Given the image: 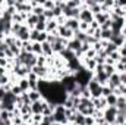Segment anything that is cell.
<instances>
[{"instance_id": "cell-1", "label": "cell", "mask_w": 126, "mask_h": 125, "mask_svg": "<svg viewBox=\"0 0 126 125\" xmlns=\"http://www.w3.org/2000/svg\"><path fill=\"white\" fill-rule=\"evenodd\" d=\"M73 77H75V81H76V84H78V85H81V87H87V85H88V83L94 78V74H93V72H90L88 69H85V68L82 66L78 72H75V74H73Z\"/></svg>"}, {"instance_id": "cell-2", "label": "cell", "mask_w": 126, "mask_h": 125, "mask_svg": "<svg viewBox=\"0 0 126 125\" xmlns=\"http://www.w3.org/2000/svg\"><path fill=\"white\" fill-rule=\"evenodd\" d=\"M76 110L79 113H82L84 116H93V113H94V110H95L94 104H93V100L81 97V103H79V106H78Z\"/></svg>"}, {"instance_id": "cell-3", "label": "cell", "mask_w": 126, "mask_h": 125, "mask_svg": "<svg viewBox=\"0 0 126 125\" xmlns=\"http://www.w3.org/2000/svg\"><path fill=\"white\" fill-rule=\"evenodd\" d=\"M53 118H54V124L57 125H67V116H66V107L63 104L54 106V112H53Z\"/></svg>"}, {"instance_id": "cell-4", "label": "cell", "mask_w": 126, "mask_h": 125, "mask_svg": "<svg viewBox=\"0 0 126 125\" xmlns=\"http://www.w3.org/2000/svg\"><path fill=\"white\" fill-rule=\"evenodd\" d=\"M117 113H119V110H117V107H116V106H107V107L103 110V116H104L106 124L114 125V121H116Z\"/></svg>"}, {"instance_id": "cell-5", "label": "cell", "mask_w": 126, "mask_h": 125, "mask_svg": "<svg viewBox=\"0 0 126 125\" xmlns=\"http://www.w3.org/2000/svg\"><path fill=\"white\" fill-rule=\"evenodd\" d=\"M87 88L90 90V94H91V99H100V97H103V94H101V90H103V85L95 80L93 78L90 83H88V85H87Z\"/></svg>"}, {"instance_id": "cell-6", "label": "cell", "mask_w": 126, "mask_h": 125, "mask_svg": "<svg viewBox=\"0 0 126 125\" xmlns=\"http://www.w3.org/2000/svg\"><path fill=\"white\" fill-rule=\"evenodd\" d=\"M60 84L63 85V88L66 90V93H72V90L78 85L76 84V81H75V77L73 75H67V77H64V78H62L60 80Z\"/></svg>"}, {"instance_id": "cell-7", "label": "cell", "mask_w": 126, "mask_h": 125, "mask_svg": "<svg viewBox=\"0 0 126 125\" xmlns=\"http://www.w3.org/2000/svg\"><path fill=\"white\" fill-rule=\"evenodd\" d=\"M79 22H87V24H91L93 21H94V13L90 10V9H87V7H84V6H81V13H79Z\"/></svg>"}, {"instance_id": "cell-8", "label": "cell", "mask_w": 126, "mask_h": 125, "mask_svg": "<svg viewBox=\"0 0 126 125\" xmlns=\"http://www.w3.org/2000/svg\"><path fill=\"white\" fill-rule=\"evenodd\" d=\"M32 72H34L40 80H48V77H50V69H48V66H38V65H35V66L32 68Z\"/></svg>"}, {"instance_id": "cell-9", "label": "cell", "mask_w": 126, "mask_h": 125, "mask_svg": "<svg viewBox=\"0 0 126 125\" xmlns=\"http://www.w3.org/2000/svg\"><path fill=\"white\" fill-rule=\"evenodd\" d=\"M46 100L41 99L40 102H34L31 103V110H32V115H43V110H44V106H46Z\"/></svg>"}, {"instance_id": "cell-10", "label": "cell", "mask_w": 126, "mask_h": 125, "mask_svg": "<svg viewBox=\"0 0 126 125\" xmlns=\"http://www.w3.org/2000/svg\"><path fill=\"white\" fill-rule=\"evenodd\" d=\"M107 85L111 88V90H116L117 87H120L122 85V80H120V74H117V72H114L110 78H109V83H107Z\"/></svg>"}, {"instance_id": "cell-11", "label": "cell", "mask_w": 126, "mask_h": 125, "mask_svg": "<svg viewBox=\"0 0 126 125\" xmlns=\"http://www.w3.org/2000/svg\"><path fill=\"white\" fill-rule=\"evenodd\" d=\"M57 34H59V37H62L63 40H66V41H69V40L73 38V31H70V30L66 28L64 25H59V28H57Z\"/></svg>"}, {"instance_id": "cell-12", "label": "cell", "mask_w": 126, "mask_h": 125, "mask_svg": "<svg viewBox=\"0 0 126 125\" xmlns=\"http://www.w3.org/2000/svg\"><path fill=\"white\" fill-rule=\"evenodd\" d=\"M30 34H31V30L24 24V25H22V28H21V31L18 32L16 38H18V40H21L22 43H24V41H30Z\"/></svg>"}, {"instance_id": "cell-13", "label": "cell", "mask_w": 126, "mask_h": 125, "mask_svg": "<svg viewBox=\"0 0 126 125\" xmlns=\"http://www.w3.org/2000/svg\"><path fill=\"white\" fill-rule=\"evenodd\" d=\"M81 47H82V43H81V41H78L76 38L69 40V41H67V44H66V49H67V50H70V52H73V53L79 52V50H81Z\"/></svg>"}, {"instance_id": "cell-14", "label": "cell", "mask_w": 126, "mask_h": 125, "mask_svg": "<svg viewBox=\"0 0 126 125\" xmlns=\"http://www.w3.org/2000/svg\"><path fill=\"white\" fill-rule=\"evenodd\" d=\"M79 19H75V18H69V19H66V22H64V27L66 28H69L70 31L76 32L79 30Z\"/></svg>"}, {"instance_id": "cell-15", "label": "cell", "mask_w": 126, "mask_h": 125, "mask_svg": "<svg viewBox=\"0 0 126 125\" xmlns=\"http://www.w3.org/2000/svg\"><path fill=\"white\" fill-rule=\"evenodd\" d=\"M93 100V104L97 110H104L107 107V102H106V97H100V99H91Z\"/></svg>"}, {"instance_id": "cell-16", "label": "cell", "mask_w": 126, "mask_h": 125, "mask_svg": "<svg viewBox=\"0 0 126 125\" xmlns=\"http://www.w3.org/2000/svg\"><path fill=\"white\" fill-rule=\"evenodd\" d=\"M110 19V13H104V12H100V13H97L94 15V21L98 24V25H103L106 21H109Z\"/></svg>"}, {"instance_id": "cell-17", "label": "cell", "mask_w": 126, "mask_h": 125, "mask_svg": "<svg viewBox=\"0 0 126 125\" xmlns=\"http://www.w3.org/2000/svg\"><path fill=\"white\" fill-rule=\"evenodd\" d=\"M125 40H126L125 37H123L122 34H119V35H111V38H110V43H113L116 47H119V49H120V47L125 44Z\"/></svg>"}, {"instance_id": "cell-18", "label": "cell", "mask_w": 126, "mask_h": 125, "mask_svg": "<svg viewBox=\"0 0 126 125\" xmlns=\"http://www.w3.org/2000/svg\"><path fill=\"white\" fill-rule=\"evenodd\" d=\"M37 22H38V16H35L34 13H31V15L27 16V22H25V25H27L30 30H34L35 25H37Z\"/></svg>"}, {"instance_id": "cell-19", "label": "cell", "mask_w": 126, "mask_h": 125, "mask_svg": "<svg viewBox=\"0 0 126 125\" xmlns=\"http://www.w3.org/2000/svg\"><path fill=\"white\" fill-rule=\"evenodd\" d=\"M41 47H43V55H44L46 58H50V56L54 55V53H53V47H51L50 43L44 41V43H41Z\"/></svg>"}, {"instance_id": "cell-20", "label": "cell", "mask_w": 126, "mask_h": 125, "mask_svg": "<svg viewBox=\"0 0 126 125\" xmlns=\"http://www.w3.org/2000/svg\"><path fill=\"white\" fill-rule=\"evenodd\" d=\"M94 78L101 84V85H107L109 83V75L106 72H98V74H94Z\"/></svg>"}, {"instance_id": "cell-21", "label": "cell", "mask_w": 126, "mask_h": 125, "mask_svg": "<svg viewBox=\"0 0 126 125\" xmlns=\"http://www.w3.org/2000/svg\"><path fill=\"white\" fill-rule=\"evenodd\" d=\"M28 99H30L31 103H34V102H40L43 97H41V94H40L38 90H30L28 91Z\"/></svg>"}, {"instance_id": "cell-22", "label": "cell", "mask_w": 126, "mask_h": 125, "mask_svg": "<svg viewBox=\"0 0 126 125\" xmlns=\"http://www.w3.org/2000/svg\"><path fill=\"white\" fill-rule=\"evenodd\" d=\"M16 84L21 87V90H22L24 93H28V91H30V83H28L27 78H19Z\"/></svg>"}, {"instance_id": "cell-23", "label": "cell", "mask_w": 126, "mask_h": 125, "mask_svg": "<svg viewBox=\"0 0 126 125\" xmlns=\"http://www.w3.org/2000/svg\"><path fill=\"white\" fill-rule=\"evenodd\" d=\"M66 6L69 9H78L82 6V1L81 0H66Z\"/></svg>"}, {"instance_id": "cell-24", "label": "cell", "mask_w": 126, "mask_h": 125, "mask_svg": "<svg viewBox=\"0 0 126 125\" xmlns=\"http://www.w3.org/2000/svg\"><path fill=\"white\" fill-rule=\"evenodd\" d=\"M103 50H104V53H106V55L109 56V55H111L113 52H117V50H119V47H116V46H114L113 43H110V41H109V43H107V46H106V47H104Z\"/></svg>"}, {"instance_id": "cell-25", "label": "cell", "mask_w": 126, "mask_h": 125, "mask_svg": "<svg viewBox=\"0 0 126 125\" xmlns=\"http://www.w3.org/2000/svg\"><path fill=\"white\" fill-rule=\"evenodd\" d=\"M73 124L75 125H85V116L79 112L75 113V119H73Z\"/></svg>"}, {"instance_id": "cell-26", "label": "cell", "mask_w": 126, "mask_h": 125, "mask_svg": "<svg viewBox=\"0 0 126 125\" xmlns=\"http://www.w3.org/2000/svg\"><path fill=\"white\" fill-rule=\"evenodd\" d=\"M43 7H44V10H53L56 7V0H44Z\"/></svg>"}, {"instance_id": "cell-27", "label": "cell", "mask_w": 126, "mask_h": 125, "mask_svg": "<svg viewBox=\"0 0 126 125\" xmlns=\"http://www.w3.org/2000/svg\"><path fill=\"white\" fill-rule=\"evenodd\" d=\"M32 53H34L35 56H41V55H43L41 43H32Z\"/></svg>"}, {"instance_id": "cell-28", "label": "cell", "mask_w": 126, "mask_h": 125, "mask_svg": "<svg viewBox=\"0 0 126 125\" xmlns=\"http://www.w3.org/2000/svg\"><path fill=\"white\" fill-rule=\"evenodd\" d=\"M106 102H107V106H116V103H117V96L111 93L110 96L106 97Z\"/></svg>"}, {"instance_id": "cell-29", "label": "cell", "mask_w": 126, "mask_h": 125, "mask_svg": "<svg viewBox=\"0 0 126 125\" xmlns=\"http://www.w3.org/2000/svg\"><path fill=\"white\" fill-rule=\"evenodd\" d=\"M0 119H1V121H4V122L10 121V119H12V112H7V110H1V113H0Z\"/></svg>"}, {"instance_id": "cell-30", "label": "cell", "mask_w": 126, "mask_h": 125, "mask_svg": "<svg viewBox=\"0 0 126 125\" xmlns=\"http://www.w3.org/2000/svg\"><path fill=\"white\" fill-rule=\"evenodd\" d=\"M114 69H116L117 74H125L126 72V65L122 63V62H117L116 65H114Z\"/></svg>"}, {"instance_id": "cell-31", "label": "cell", "mask_w": 126, "mask_h": 125, "mask_svg": "<svg viewBox=\"0 0 126 125\" xmlns=\"http://www.w3.org/2000/svg\"><path fill=\"white\" fill-rule=\"evenodd\" d=\"M104 72L109 75V78L116 72V69H114V65H104Z\"/></svg>"}, {"instance_id": "cell-32", "label": "cell", "mask_w": 126, "mask_h": 125, "mask_svg": "<svg viewBox=\"0 0 126 125\" xmlns=\"http://www.w3.org/2000/svg\"><path fill=\"white\" fill-rule=\"evenodd\" d=\"M32 13L35 15V16H41L43 13H44V7L40 4V6H35V7H32Z\"/></svg>"}, {"instance_id": "cell-33", "label": "cell", "mask_w": 126, "mask_h": 125, "mask_svg": "<svg viewBox=\"0 0 126 125\" xmlns=\"http://www.w3.org/2000/svg\"><path fill=\"white\" fill-rule=\"evenodd\" d=\"M10 91H12V94H15L16 97H18V96H21V94L24 93V91L21 90V87H19L18 84H13V85H12V88H10Z\"/></svg>"}, {"instance_id": "cell-34", "label": "cell", "mask_w": 126, "mask_h": 125, "mask_svg": "<svg viewBox=\"0 0 126 125\" xmlns=\"http://www.w3.org/2000/svg\"><path fill=\"white\" fill-rule=\"evenodd\" d=\"M22 25L24 24H12V35H18V32L21 31V28H22Z\"/></svg>"}, {"instance_id": "cell-35", "label": "cell", "mask_w": 126, "mask_h": 125, "mask_svg": "<svg viewBox=\"0 0 126 125\" xmlns=\"http://www.w3.org/2000/svg\"><path fill=\"white\" fill-rule=\"evenodd\" d=\"M37 65H38V66H47V58H46L44 55L38 56V58H37Z\"/></svg>"}, {"instance_id": "cell-36", "label": "cell", "mask_w": 126, "mask_h": 125, "mask_svg": "<svg viewBox=\"0 0 126 125\" xmlns=\"http://www.w3.org/2000/svg\"><path fill=\"white\" fill-rule=\"evenodd\" d=\"M95 56H97V52H95L93 47H91V49H90L85 55H84V58H87V59H94Z\"/></svg>"}, {"instance_id": "cell-37", "label": "cell", "mask_w": 126, "mask_h": 125, "mask_svg": "<svg viewBox=\"0 0 126 125\" xmlns=\"http://www.w3.org/2000/svg\"><path fill=\"white\" fill-rule=\"evenodd\" d=\"M111 93H113V90H111L109 85H103V90H101V94H103V97H107V96H110Z\"/></svg>"}, {"instance_id": "cell-38", "label": "cell", "mask_w": 126, "mask_h": 125, "mask_svg": "<svg viewBox=\"0 0 126 125\" xmlns=\"http://www.w3.org/2000/svg\"><path fill=\"white\" fill-rule=\"evenodd\" d=\"M43 118H44V116H43V115H32V118H31V124H40V122H41V121H43Z\"/></svg>"}, {"instance_id": "cell-39", "label": "cell", "mask_w": 126, "mask_h": 125, "mask_svg": "<svg viewBox=\"0 0 126 125\" xmlns=\"http://www.w3.org/2000/svg\"><path fill=\"white\" fill-rule=\"evenodd\" d=\"M109 58H110V59H113L114 62L117 63L119 61H120V58H122V56H120V53H119V50H117V52H113L111 55H109Z\"/></svg>"}, {"instance_id": "cell-40", "label": "cell", "mask_w": 126, "mask_h": 125, "mask_svg": "<svg viewBox=\"0 0 126 125\" xmlns=\"http://www.w3.org/2000/svg\"><path fill=\"white\" fill-rule=\"evenodd\" d=\"M10 122H12V125H21L24 121H22V116H12Z\"/></svg>"}, {"instance_id": "cell-41", "label": "cell", "mask_w": 126, "mask_h": 125, "mask_svg": "<svg viewBox=\"0 0 126 125\" xmlns=\"http://www.w3.org/2000/svg\"><path fill=\"white\" fill-rule=\"evenodd\" d=\"M88 30H90V24H87V22H81V24H79V31L87 32Z\"/></svg>"}, {"instance_id": "cell-42", "label": "cell", "mask_w": 126, "mask_h": 125, "mask_svg": "<svg viewBox=\"0 0 126 125\" xmlns=\"http://www.w3.org/2000/svg\"><path fill=\"white\" fill-rule=\"evenodd\" d=\"M85 125H95L94 116H85Z\"/></svg>"}, {"instance_id": "cell-43", "label": "cell", "mask_w": 126, "mask_h": 125, "mask_svg": "<svg viewBox=\"0 0 126 125\" xmlns=\"http://www.w3.org/2000/svg\"><path fill=\"white\" fill-rule=\"evenodd\" d=\"M0 40H4V25L0 21Z\"/></svg>"}, {"instance_id": "cell-44", "label": "cell", "mask_w": 126, "mask_h": 125, "mask_svg": "<svg viewBox=\"0 0 126 125\" xmlns=\"http://www.w3.org/2000/svg\"><path fill=\"white\" fill-rule=\"evenodd\" d=\"M119 53H120V56H122V58H125V56H126V46H125V44L119 49Z\"/></svg>"}, {"instance_id": "cell-45", "label": "cell", "mask_w": 126, "mask_h": 125, "mask_svg": "<svg viewBox=\"0 0 126 125\" xmlns=\"http://www.w3.org/2000/svg\"><path fill=\"white\" fill-rule=\"evenodd\" d=\"M120 80H122V84L126 85V72L125 74H120Z\"/></svg>"}, {"instance_id": "cell-46", "label": "cell", "mask_w": 126, "mask_h": 125, "mask_svg": "<svg viewBox=\"0 0 126 125\" xmlns=\"http://www.w3.org/2000/svg\"><path fill=\"white\" fill-rule=\"evenodd\" d=\"M6 74H7V71H6L4 68H0V78H1L3 75H6Z\"/></svg>"}, {"instance_id": "cell-47", "label": "cell", "mask_w": 126, "mask_h": 125, "mask_svg": "<svg viewBox=\"0 0 126 125\" xmlns=\"http://www.w3.org/2000/svg\"><path fill=\"white\" fill-rule=\"evenodd\" d=\"M119 62H122V63H125V65H126V56H125V58H120V61H119Z\"/></svg>"}, {"instance_id": "cell-48", "label": "cell", "mask_w": 126, "mask_h": 125, "mask_svg": "<svg viewBox=\"0 0 126 125\" xmlns=\"http://www.w3.org/2000/svg\"><path fill=\"white\" fill-rule=\"evenodd\" d=\"M1 110H3V106H1V102H0V113H1Z\"/></svg>"}, {"instance_id": "cell-49", "label": "cell", "mask_w": 126, "mask_h": 125, "mask_svg": "<svg viewBox=\"0 0 126 125\" xmlns=\"http://www.w3.org/2000/svg\"><path fill=\"white\" fill-rule=\"evenodd\" d=\"M21 125H30V124H27V122H22V124H21Z\"/></svg>"}, {"instance_id": "cell-50", "label": "cell", "mask_w": 126, "mask_h": 125, "mask_svg": "<svg viewBox=\"0 0 126 125\" xmlns=\"http://www.w3.org/2000/svg\"><path fill=\"white\" fill-rule=\"evenodd\" d=\"M101 125H109V124H101Z\"/></svg>"}, {"instance_id": "cell-51", "label": "cell", "mask_w": 126, "mask_h": 125, "mask_svg": "<svg viewBox=\"0 0 126 125\" xmlns=\"http://www.w3.org/2000/svg\"><path fill=\"white\" fill-rule=\"evenodd\" d=\"M70 125H75V124H70Z\"/></svg>"}, {"instance_id": "cell-52", "label": "cell", "mask_w": 126, "mask_h": 125, "mask_svg": "<svg viewBox=\"0 0 126 125\" xmlns=\"http://www.w3.org/2000/svg\"><path fill=\"white\" fill-rule=\"evenodd\" d=\"M53 125H57V124H53Z\"/></svg>"}, {"instance_id": "cell-53", "label": "cell", "mask_w": 126, "mask_h": 125, "mask_svg": "<svg viewBox=\"0 0 126 125\" xmlns=\"http://www.w3.org/2000/svg\"><path fill=\"white\" fill-rule=\"evenodd\" d=\"M67 125H70V124H67Z\"/></svg>"}]
</instances>
